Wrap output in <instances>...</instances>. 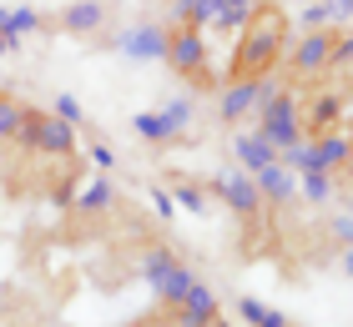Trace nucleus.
<instances>
[{"label":"nucleus","instance_id":"nucleus-1","mask_svg":"<svg viewBox=\"0 0 353 327\" xmlns=\"http://www.w3.org/2000/svg\"><path fill=\"white\" fill-rule=\"evenodd\" d=\"M288 51V21L278 6H258L243 21L232 41V61H228V81H258L268 71H278V61Z\"/></svg>","mask_w":353,"mask_h":327},{"label":"nucleus","instance_id":"nucleus-2","mask_svg":"<svg viewBox=\"0 0 353 327\" xmlns=\"http://www.w3.org/2000/svg\"><path fill=\"white\" fill-rule=\"evenodd\" d=\"M15 141H21L26 151H41V156H71L76 151V126L61 121L56 111H26Z\"/></svg>","mask_w":353,"mask_h":327},{"label":"nucleus","instance_id":"nucleus-3","mask_svg":"<svg viewBox=\"0 0 353 327\" xmlns=\"http://www.w3.org/2000/svg\"><path fill=\"white\" fill-rule=\"evenodd\" d=\"M258 136L272 146V151H288V146H298L303 141V131H298V91H272L268 101H263V126H258Z\"/></svg>","mask_w":353,"mask_h":327},{"label":"nucleus","instance_id":"nucleus-4","mask_svg":"<svg viewBox=\"0 0 353 327\" xmlns=\"http://www.w3.org/2000/svg\"><path fill=\"white\" fill-rule=\"evenodd\" d=\"M141 272H147V282H152V292H157V302H167V307L182 297L192 282H197V277H192L167 247H152L147 257H141Z\"/></svg>","mask_w":353,"mask_h":327},{"label":"nucleus","instance_id":"nucleus-5","mask_svg":"<svg viewBox=\"0 0 353 327\" xmlns=\"http://www.w3.org/2000/svg\"><path fill=\"white\" fill-rule=\"evenodd\" d=\"M162 61H172L182 76L207 81V30L176 21V30H167V56H162Z\"/></svg>","mask_w":353,"mask_h":327},{"label":"nucleus","instance_id":"nucleus-6","mask_svg":"<svg viewBox=\"0 0 353 327\" xmlns=\"http://www.w3.org/2000/svg\"><path fill=\"white\" fill-rule=\"evenodd\" d=\"M272 91H278L272 71H268V76H258V81H222V101H217L222 121H243L248 111H252V106H263Z\"/></svg>","mask_w":353,"mask_h":327},{"label":"nucleus","instance_id":"nucleus-7","mask_svg":"<svg viewBox=\"0 0 353 327\" xmlns=\"http://www.w3.org/2000/svg\"><path fill=\"white\" fill-rule=\"evenodd\" d=\"M333 41H339V30H303V41L293 45V61H288V65H293V76L298 81H313L328 65Z\"/></svg>","mask_w":353,"mask_h":327},{"label":"nucleus","instance_id":"nucleus-8","mask_svg":"<svg viewBox=\"0 0 353 327\" xmlns=\"http://www.w3.org/2000/svg\"><path fill=\"white\" fill-rule=\"evenodd\" d=\"M212 191L237 211V217H258V207H263V196H258V187H252V176L237 171V167L217 171V176H212Z\"/></svg>","mask_w":353,"mask_h":327},{"label":"nucleus","instance_id":"nucleus-9","mask_svg":"<svg viewBox=\"0 0 353 327\" xmlns=\"http://www.w3.org/2000/svg\"><path fill=\"white\" fill-rule=\"evenodd\" d=\"M212 317H217V297H212L202 282H192L182 297L167 307V322H172V327H202V322H212Z\"/></svg>","mask_w":353,"mask_h":327},{"label":"nucleus","instance_id":"nucleus-10","mask_svg":"<svg viewBox=\"0 0 353 327\" xmlns=\"http://www.w3.org/2000/svg\"><path fill=\"white\" fill-rule=\"evenodd\" d=\"M252 187H258V196H263V202L283 207V202H293V196H298V171H288L283 161H272V167L252 171Z\"/></svg>","mask_w":353,"mask_h":327},{"label":"nucleus","instance_id":"nucleus-11","mask_svg":"<svg viewBox=\"0 0 353 327\" xmlns=\"http://www.w3.org/2000/svg\"><path fill=\"white\" fill-rule=\"evenodd\" d=\"M117 45H121V56H132V61H162L167 56V30L162 25H137V30H126Z\"/></svg>","mask_w":353,"mask_h":327},{"label":"nucleus","instance_id":"nucleus-12","mask_svg":"<svg viewBox=\"0 0 353 327\" xmlns=\"http://www.w3.org/2000/svg\"><path fill=\"white\" fill-rule=\"evenodd\" d=\"M232 156L243 161V171H248V176L278 161V151H272V146H268V141L258 136V131H237V141H232Z\"/></svg>","mask_w":353,"mask_h":327},{"label":"nucleus","instance_id":"nucleus-13","mask_svg":"<svg viewBox=\"0 0 353 327\" xmlns=\"http://www.w3.org/2000/svg\"><path fill=\"white\" fill-rule=\"evenodd\" d=\"M101 21H106V6H101V0H71L66 15H61V25L76 30V36H86V30H101Z\"/></svg>","mask_w":353,"mask_h":327},{"label":"nucleus","instance_id":"nucleus-14","mask_svg":"<svg viewBox=\"0 0 353 327\" xmlns=\"http://www.w3.org/2000/svg\"><path fill=\"white\" fill-rule=\"evenodd\" d=\"M132 126H137V136H147V141H172V136H182V126L172 121V111H141Z\"/></svg>","mask_w":353,"mask_h":327},{"label":"nucleus","instance_id":"nucleus-15","mask_svg":"<svg viewBox=\"0 0 353 327\" xmlns=\"http://www.w3.org/2000/svg\"><path fill=\"white\" fill-rule=\"evenodd\" d=\"M111 202H117V187L111 182H86L81 196H76V211H106Z\"/></svg>","mask_w":353,"mask_h":327},{"label":"nucleus","instance_id":"nucleus-16","mask_svg":"<svg viewBox=\"0 0 353 327\" xmlns=\"http://www.w3.org/2000/svg\"><path fill=\"white\" fill-rule=\"evenodd\" d=\"M237 313H243L252 327H288V317L278 313V307H263L258 297H243V302H237Z\"/></svg>","mask_w":353,"mask_h":327},{"label":"nucleus","instance_id":"nucleus-17","mask_svg":"<svg viewBox=\"0 0 353 327\" xmlns=\"http://www.w3.org/2000/svg\"><path fill=\"white\" fill-rule=\"evenodd\" d=\"M298 191L308 196L313 207H328V202H333V182H328V171H303V182H298Z\"/></svg>","mask_w":353,"mask_h":327},{"label":"nucleus","instance_id":"nucleus-18","mask_svg":"<svg viewBox=\"0 0 353 327\" xmlns=\"http://www.w3.org/2000/svg\"><path fill=\"white\" fill-rule=\"evenodd\" d=\"M36 25H41V15L30 10V6H15V10H6V21H0V30H6L10 41H21L26 30H36Z\"/></svg>","mask_w":353,"mask_h":327},{"label":"nucleus","instance_id":"nucleus-19","mask_svg":"<svg viewBox=\"0 0 353 327\" xmlns=\"http://www.w3.org/2000/svg\"><path fill=\"white\" fill-rule=\"evenodd\" d=\"M21 116H26V106L15 101V96H0V141H15V131H21Z\"/></svg>","mask_w":353,"mask_h":327},{"label":"nucleus","instance_id":"nucleus-20","mask_svg":"<svg viewBox=\"0 0 353 327\" xmlns=\"http://www.w3.org/2000/svg\"><path fill=\"white\" fill-rule=\"evenodd\" d=\"M328 21H333L328 0H308V6H303V25L308 30H328Z\"/></svg>","mask_w":353,"mask_h":327},{"label":"nucleus","instance_id":"nucleus-21","mask_svg":"<svg viewBox=\"0 0 353 327\" xmlns=\"http://www.w3.org/2000/svg\"><path fill=\"white\" fill-rule=\"evenodd\" d=\"M176 202H182L187 211H202V207H207V191L192 187V182H182V187H176Z\"/></svg>","mask_w":353,"mask_h":327},{"label":"nucleus","instance_id":"nucleus-22","mask_svg":"<svg viewBox=\"0 0 353 327\" xmlns=\"http://www.w3.org/2000/svg\"><path fill=\"white\" fill-rule=\"evenodd\" d=\"M56 116L71 121V126H81V101H76V96H56Z\"/></svg>","mask_w":353,"mask_h":327},{"label":"nucleus","instance_id":"nucleus-23","mask_svg":"<svg viewBox=\"0 0 353 327\" xmlns=\"http://www.w3.org/2000/svg\"><path fill=\"white\" fill-rule=\"evenodd\" d=\"M167 111H172V121H176V126H182V131L192 126V101H187V96H176V101H172Z\"/></svg>","mask_w":353,"mask_h":327},{"label":"nucleus","instance_id":"nucleus-24","mask_svg":"<svg viewBox=\"0 0 353 327\" xmlns=\"http://www.w3.org/2000/svg\"><path fill=\"white\" fill-rule=\"evenodd\" d=\"M91 161H96V167H101V171H106V167H117V156H111V146H101V141L91 146Z\"/></svg>","mask_w":353,"mask_h":327},{"label":"nucleus","instance_id":"nucleus-25","mask_svg":"<svg viewBox=\"0 0 353 327\" xmlns=\"http://www.w3.org/2000/svg\"><path fill=\"white\" fill-rule=\"evenodd\" d=\"M333 237H339V242H348V237H353V226H348V217H343V211L333 217Z\"/></svg>","mask_w":353,"mask_h":327},{"label":"nucleus","instance_id":"nucleus-26","mask_svg":"<svg viewBox=\"0 0 353 327\" xmlns=\"http://www.w3.org/2000/svg\"><path fill=\"white\" fill-rule=\"evenodd\" d=\"M328 10H333V21H348V10H353V0H328Z\"/></svg>","mask_w":353,"mask_h":327},{"label":"nucleus","instance_id":"nucleus-27","mask_svg":"<svg viewBox=\"0 0 353 327\" xmlns=\"http://www.w3.org/2000/svg\"><path fill=\"white\" fill-rule=\"evenodd\" d=\"M152 202H157V217H172V196H167V191H157Z\"/></svg>","mask_w":353,"mask_h":327},{"label":"nucleus","instance_id":"nucleus-28","mask_svg":"<svg viewBox=\"0 0 353 327\" xmlns=\"http://www.w3.org/2000/svg\"><path fill=\"white\" fill-rule=\"evenodd\" d=\"M10 45H15V41L6 36V30H0V56H6V51H10Z\"/></svg>","mask_w":353,"mask_h":327},{"label":"nucleus","instance_id":"nucleus-29","mask_svg":"<svg viewBox=\"0 0 353 327\" xmlns=\"http://www.w3.org/2000/svg\"><path fill=\"white\" fill-rule=\"evenodd\" d=\"M0 21H6V6H0Z\"/></svg>","mask_w":353,"mask_h":327},{"label":"nucleus","instance_id":"nucleus-30","mask_svg":"<svg viewBox=\"0 0 353 327\" xmlns=\"http://www.w3.org/2000/svg\"><path fill=\"white\" fill-rule=\"evenodd\" d=\"M303 6H308V0H303Z\"/></svg>","mask_w":353,"mask_h":327}]
</instances>
